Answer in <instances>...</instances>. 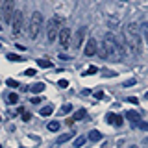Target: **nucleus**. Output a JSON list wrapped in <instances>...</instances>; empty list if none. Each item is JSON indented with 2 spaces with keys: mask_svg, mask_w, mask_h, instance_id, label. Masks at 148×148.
Instances as JSON below:
<instances>
[{
  "mask_svg": "<svg viewBox=\"0 0 148 148\" xmlns=\"http://www.w3.org/2000/svg\"><path fill=\"white\" fill-rule=\"evenodd\" d=\"M124 35H126V43L130 45L132 52L141 54L143 52V37H141V30H139L137 22H128L126 30H124Z\"/></svg>",
  "mask_w": 148,
  "mask_h": 148,
  "instance_id": "f257e3e1",
  "label": "nucleus"
},
{
  "mask_svg": "<svg viewBox=\"0 0 148 148\" xmlns=\"http://www.w3.org/2000/svg\"><path fill=\"white\" fill-rule=\"evenodd\" d=\"M104 46L106 50H108V58L111 59H122L124 58V46L120 45V39H117L111 32H108V34H104Z\"/></svg>",
  "mask_w": 148,
  "mask_h": 148,
  "instance_id": "f03ea898",
  "label": "nucleus"
},
{
  "mask_svg": "<svg viewBox=\"0 0 148 148\" xmlns=\"http://www.w3.org/2000/svg\"><path fill=\"white\" fill-rule=\"evenodd\" d=\"M41 30H43V15L39 11H35V13H32L30 22H28V37L30 39H37Z\"/></svg>",
  "mask_w": 148,
  "mask_h": 148,
  "instance_id": "7ed1b4c3",
  "label": "nucleus"
},
{
  "mask_svg": "<svg viewBox=\"0 0 148 148\" xmlns=\"http://www.w3.org/2000/svg\"><path fill=\"white\" fill-rule=\"evenodd\" d=\"M59 24H61V18L59 17H52L48 21V24H46V41L48 43H54L56 39H58V35H59Z\"/></svg>",
  "mask_w": 148,
  "mask_h": 148,
  "instance_id": "20e7f679",
  "label": "nucleus"
},
{
  "mask_svg": "<svg viewBox=\"0 0 148 148\" xmlns=\"http://www.w3.org/2000/svg\"><path fill=\"white\" fill-rule=\"evenodd\" d=\"M15 11H17L15 9V0H4V2L0 4V15H2L4 22H11Z\"/></svg>",
  "mask_w": 148,
  "mask_h": 148,
  "instance_id": "39448f33",
  "label": "nucleus"
},
{
  "mask_svg": "<svg viewBox=\"0 0 148 148\" xmlns=\"http://www.w3.org/2000/svg\"><path fill=\"white\" fill-rule=\"evenodd\" d=\"M58 39H59V45H61V48H69V46H72V32H71V28L63 26L61 30H59Z\"/></svg>",
  "mask_w": 148,
  "mask_h": 148,
  "instance_id": "423d86ee",
  "label": "nucleus"
},
{
  "mask_svg": "<svg viewBox=\"0 0 148 148\" xmlns=\"http://www.w3.org/2000/svg\"><path fill=\"white\" fill-rule=\"evenodd\" d=\"M22 22H24V13L17 9L15 15H13V21H11V32H13V35H18V34H21Z\"/></svg>",
  "mask_w": 148,
  "mask_h": 148,
  "instance_id": "0eeeda50",
  "label": "nucleus"
},
{
  "mask_svg": "<svg viewBox=\"0 0 148 148\" xmlns=\"http://www.w3.org/2000/svg\"><path fill=\"white\" fill-rule=\"evenodd\" d=\"M83 39H85V28H80V30H76V34H74V37H72V46H74V50L82 48Z\"/></svg>",
  "mask_w": 148,
  "mask_h": 148,
  "instance_id": "6e6552de",
  "label": "nucleus"
},
{
  "mask_svg": "<svg viewBox=\"0 0 148 148\" xmlns=\"http://www.w3.org/2000/svg\"><path fill=\"white\" fill-rule=\"evenodd\" d=\"M96 50H98V45H96V41L89 37V41L85 43V56H95Z\"/></svg>",
  "mask_w": 148,
  "mask_h": 148,
  "instance_id": "1a4fd4ad",
  "label": "nucleus"
},
{
  "mask_svg": "<svg viewBox=\"0 0 148 148\" xmlns=\"http://www.w3.org/2000/svg\"><path fill=\"white\" fill-rule=\"evenodd\" d=\"M106 122H108V124H113V126H120V124H122V117H120V115H115V113H108Z\"/></svg>",
  "mask_w": 148,
  "mask_h": 148,
  "instance_id": "9d476101",
  "label": "nucleus"
},
{
  "mask_svg": "<svg viewBox=\"0 0 148 148\" xmlns=\"http://www.w3.org/2000/svg\"><path fill=\"white\" fill-rule=\"evenodd\" d=\"M126 119L132 124H139V122H141V115H139L137 111H126Z\"/></svg>",
  "mask_w": 148,
  "mask_h": 148,
  "instance_id": "9b49d317",
  "label": "nucleus"
},
{
  "mask_svg": "<svg viewBox=\"0 0 148 148\" xmlns=\"http://www.w3.org/2000/svg\"><path fill=\"white\" fill-rule=\"evenodd\" d=\"M85 115H87V111L83 109V108H80V109H76V111H74L72 119H74V120H83V119H85Z\"/></svg>",
  "mask_w": 148,
  "mask_h": 148,
  "instance_id": "f8f14e48",
  "label": "nucleus"
},
{
  "mask_svg": "<svg viewBox=\"0 0 148 148\" xmlns=\"http://www.w3.org/2000/svg\"><path fill=\"white\" fill-rule=\"evenodd\" d=\"M28 89H30L32 92H35V95H37V92H43V91L46 89V85H45V83H35L34 87H28Z\"/></svg>",
  "mask_w": 148,
  "mask_h": 148,
  "instance_id": "ddd939ff",
  "label": "nucleus"
},
{
  "mask_svg": "<svg viewBox=\"0 0 148 148\" xmlns=\"http://www.w3.org/2000/svg\"><path fill=\"white\" fill-rule=\"evenodd\" d=\"M96 54H98L102 59H108V50H106L104 43H102V45H98V50H96Z\"/></svg>",
  "mask_w": 148,
  "mask_h": 148,
  "instance_id": "4468645a",
  "label": "nucleus"
},
{
  "mask_svg": "<svg viewBox=\"0 0 148 148\" xmlns=\"http://www.w3.org/2000/svg\"><path fill=\"white\" fill-rule=\"evenodd\" d=\"M89 139H91V141H100V139H102V133L98 132V130H92V132H89Z\"/></svg>",
  "mask_w": 148,
  "mask_h": 148,
  "instance_id": "2eb2a0df",
  "label": "nucleus"
},
{
  "mask_svg": "<svg viewBox=\"0 0 148 148\" xmlns=\"http://www.w3.org/2000/svg\"><path fill=\"white\" fill-rule=\"evenodd\" d=\"M85 141H87V137H85V135L76 137V141H74V148H82L83 145H85Z\"/></svg>",
  "mask_w": 148,
  "mask_h": 148,
  "instance_id": "dca6fc26",
  "label": "nucleus"
},
{
  "mask_svg": "<svg viewBox=\"0 0 148 148\" xmlns=\"http://www.w3.org/2000/svg\"><path fill=\"white\" fill-rule=\"evenodd\" d=\"M52 111H54V106H45L43 109H41V115H43V117H50V115H52Z\"/></svg>",
  "mask_w": 148,
  "mask_h": 148,
  "instance_id": "f3484780",
  "label": "nucleus"
},
{
  "mask_svg": "<svg viewBox=\"0 0 148 148\" xmlns=\"http://www.w3.org/2000/svg\"><path fill=\"white\" fill-rule=\"evenodd\" d=\"M141 35L145 37V41L148 43V22H143L141 24Z\"/></svg>",
  "mask_w": 148,
  "mask_h": 148,
  "instance_id": "a211bd4d",
  "label": "nucleus"
},
{
  "mask_svg": "<svg viewBox=\"0 0 148 148\" xmlns=\"http://www.w3.org/2000/svg\"><path fill=\"white\" fill-rule=\"evenodd\" d=\"M37 63H39V67H43V69L52 67V61H48V59H37Z\"/></svg>",
  "mask_w": 148,
  "mask_h": 148,
  "instance_id": "6ab92c4d",
  "label": "nucleus"
},
{
  "mask_svg": "<svg viewBox=\"0 0 148 148\" xmlns=\"http://www.w3.org/2000/svg\"><path fill=\"white\" fill-rule=\"evenodd\" d=\"M48 130H50V132H58V130H59V122H58V120L48 122Z\"/></svg>",
  "mask_w": 148,
  "mask_h": 148,
  "instance_id": "aec40b11",
  "label": "nucleus"
},
{
  "mask_svg": "<svg viewBox=\"0 0 148 148\" xmlns=\"http://www.w3.org/2000/svg\"><path fill=\"white\" fill-rule=\"evenodd\" d=\"M8 100H9V104H17V102H18V96L15 95V92H9V95H8Z\"/></svg>",
  "mask_w": 148,
  "mask_h": 148,
  "instance_id": "412c9836",
  "label": "nucleus"
},
{
  "mask_svg": "<svg viewBox=\"0 0 148 148\" xmlns=\"http://www.w3.org/2000/svg\"><path fill=\"white\" fill-rule=\"evenodd\" d=\"M72 135H74V133H65V135H61V137L58 139V143H59V145H61V143H67V141H69V139H71Z\"/></svg>",
  "mask_w": 148,
  "mask_h": 148,
  "instance_id": "4be33fe9",
  "label": "nucleus"
},
{
  "mask_svg": "<svg viewBox=\"0 0 148 148\" xmlns=\"http://www.w3.org/2000/svg\"><path fill=\"white\" fill-rule=\"evenodd\" d=\"M8 59L9 61H24V59H22L21 56H17V54H8Z\"/></svg>",
  "mask_w": 148,
  "mask_h": 148,
  "instance_id": "5701e85b",
  "label": "nucleus"
},
{
  "mask_svg": "<svg viewBox=\"0 0 148 148\" xmlns=\"http://www.w3.org/2000/svg\"><path fill=\"white\" fill-rule=\"evenodd\" d=\"M59 111H61L63 115L65 113H71V111H72V106L71 104H65V106H61V109H59Z\"/></svg>",
  "mask_w": 148,
  "mask_h": 148,
  "instance_id": "b1692460",
  "label": "nucleus"
},
{
  "mask_svg": "<svg viewBox=\"0 0 148 148\" xmlns=\"http://www.w3.org/2000/svg\"><path fill=\"white\" fill-rule=\"evenodd\" d=\"M6 83H8V87H18V82H17V80H13V78H9Z\"/></svg>",
  "mask_w": 148,
  "mask_h": 148,
  "instance_id": "393cba45",
  "label": "nucleus"
},
{
  "mask_svg": "<svg viewBox=\"0 0 148 148\" xmlns=\"http://www.w3.org/2000/svg\"><path fill=\"white\" fill-rule=\"evenodd\" d=\"M96 71H98V69H96L95 65H91V67H89V69H87V71H85V74H95Z\"/></svg>",
  "mask_w": 148,
  "mask_h": 148,
  "instance_id": "a878e982",
  "label": "nucleus"
},
{
  "mask_svg": "<svg viewBox=\"0 0 148 148\" xmlns=\"http://www.w3.org/2000/svg\"><path fill=\"white\" fill-rule=\"evenodd\" d=\"M137 126L141 128V130H145V132H148V122H143V120H141V122H139Z\"/></svg>",
  "mask_w": 148,
  "mask_h": 148,
  "instance_id": "bb28decb",
  "label": "nucleus"
},
{
  "mask_svg": "<svg viewBox=\"0 0 148 148\" xmlns=\"http://www.w3.org/2000/svg\"><path fill=\"white\" fill-rule=\"evenodd\" d=\"M24 74H26V76H35V74H37V72L34 71V69H28V71H26Z\"/></svg>",
  "mask_w": 148,
  "mask_h": 148,
  "instance_id": "cd10ccee",
  "label": "nucleus"
},
{
  "mask_svg": "<svg viewBox=\"0 0 148 148\" xmlns=\"http://www.w3.org/2000/svg\"><path fill=\"white\" fill-rule=\"evenodd\" d=\"M30 119H32V115H30V113H22V120H24V122H28Z\"/></svg>",
  "mask_w": 148,
  "mask_h": 148,
  "instance_id": "c85d7f7f",
  "label": "nucleus"
},
{
  "mask_svg": "<svg viewBox=\"0 0 148 148\" xmlns=\"http://www.w3.org/2000/svg\"><path fill=\"white\" fill-rule=\"evenodd\" d=\"M59 87H69V82L67 80H59Z\"/></svg>",
  "mask_w": 148,
  "mask_h": 148,
  "instance_id": "c756f323",
  "label": "nucleus"
},
{
  "mask_svg": "<svg viewBox=\"0 0 148 148\" xmlns=\"http://www.w3.org/2000/svg\"><path fill=\"white\" fill-rule=\"evenodd\" d=\"M135 82H137V80H135V78H133V80H128L126 83H124V85H135Z\"/></svg>",
  "mask_w": 148,
  "mask_h": 148,
  "instance_id": "7c9ffc66",
  "label": "nucleus"
},
{
  "mask_svg": "<svg viewBox=\"0 0 148 148\" xmlns=\"http://www.w3.org/2000/svg\"><path fill=\"white\" fill-rule=\"evenodd\" d=\"M95 96H96V98H98V100H100V98H104V92H102V91H98V92H96V95H95Z\"/></svg>",
  "mask_w": 148,
  "mask_h": 148,
  "instance_id": "2f4dec72",
  "label": "nucleus"
},
{
  "mask_svg": "<svg viewBox=\"0 0 148 148\" xmlns=\"http://www.w3.org/2000/svg\"><path fill=\"white\" fill-rule=\"evenodd\" d=\"M145 96H146V100H148V91H146V95H145Z\"/></svg>",
  "mask_w": 148,
  "mask_h": 148,
  "instance_id": "473e14b6",
  "label": "nucleus"
},
{
  "mask_svg": "<svg viewBox=\"0 0 148 148\" xmlns=\"http://www.w3.org/2000/svg\"><path fill=\"white\" fill-rule=\"evenodd\" d=\"M132 148H137V146H132Z\"/></svg>",
  "mask_w": 148,
  "mask_h": 148,
  "instance_id": "72a5a7b5",
  "label": "nucleus"
},
{
  "mask_svg": "<svg viewBox=\"0 0 148 148\" xmlns=\"http://www.w3.org/2000/svg\"><path fill=\"white\" fill-rule=\"evenodd\" d=\"M0 46H2V45H0Z\"/></svg>",
  "mask_w": 148,
  "mask_h": 148,
  "instance_id": "f704fd0d",
  "label": "nucleus"
},
{
  "mask_svg": "<svg viewBox=\"0 0 148 148\" xmlns=\"http://www.w3.org/2000/svg\"><path fill=\"white\" fill-rule=\"evenodd\" d=\"M0 148H2V146H0Z\"/></svg>",
  "mask_w": 148,
  "mask_h": 148,
  "instance_id": "c9c22d12",
  "label": "nucleus"
}]
</instances>
